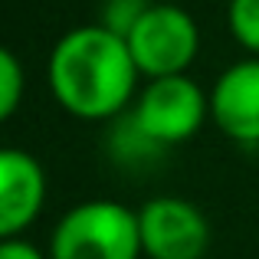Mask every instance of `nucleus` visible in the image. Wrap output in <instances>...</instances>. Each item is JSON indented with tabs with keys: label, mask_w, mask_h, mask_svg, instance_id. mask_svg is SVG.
<instances>
[{
	"label": "nucleus",
	"mask_w": 259,
	"mask_h": 259,
	"mask_svg": "<svg viewBox=\"0 0 259 259\" xmlns=\"http://www.w3.org/2000/svg\"><path fill=\"white\" fill-rule=\"evenodd\" d=\"M138 79L125 36L108 26H79L56 43L50 56V89L76 118H112L128 105Z\"/></svg>",
	"instance_id": "1"
},
{
	"label": "nucleus",
	"mask_w": 259,
	"mask_h": 259,
	"mask_svg": "<svg viewBox=\"0 0 259 259\" xmlns=\"http://www.w3.org/2000/svg\"><path fill=\"white\" fill-rule=\"evenodd\" d=\"M138 213L115 200H89L59 220L50 243V259H138Z\"/></svg>",
	"instance_id": "2"
},
{
	"label": "nucleus",
	"mask_w": 259,
	"mask_h": 259,
	"mask_svg": "<svg viewBox=\"0 0 259 259\" xmlns=\"http://www.w3.org/2000/svg\"><path fill=\"white\" fill-rule=\"evenodd\" d=\"M125 43L132 50L138 72H145L148 79H164L184 76V69L197 56L200 33L187 10L174 4H151L135 20Z\"/></svg>",
	"instance_id": "3"
},
{
	"label": "nucleus",
	"mask_w": 259,
	"mask_h": 259,
	"mask_svg": "<svg viewBox=\"0 0 259 259\" xmlns=\"http://www.w3.org/2000/svg\"><path fill=\"white\" fill-rule=\"evenodd\" d=\"M207 108L210 102L194 79L164 76L151 79V85L141 92L138 105H135V121L158 145H177L200 132Z\"/></svg>",
	"instance_id": "4"
},
{
	"label": "nucleus",
	"mask_w": 259,
	"mask_h": 259,
	"mask_svg": "<svg viewBox=\"0 0 259 259\" xmlns=\"http://www.w3.org/2000/svg\"><path fill=\"white\" fill-rule=\"evenodd\" d=\"M141 253L151 259H203L210 246L207 217L181 197H154L138 213Z\"/></svg>",
	"instance_id": "5"
},
{
	"label": "nucleus",
	"mask_w": 259,
	"mask_h": 259,
	"mask_svg": "<svg viewBox=\"0 0 259 259\" xmlns=\"http://www.w3.org/2000/svg\"><path fill=\"white\" fill-rule=\"evenodd\" d=\"M46 177L36 158L20 148H0V240L20 236L39 217Z\"/></svg>",
	"instance_id": "6"
},
{
	"label": "nucleus",
	"mask_w": 259,
	"mask_h": 259,
	"mask_svg": "<svg viewBox=\"0 0 259 259\" xmlns=\"http://www.w3.org/2000/svg\"><path fill=\"white\" fill-rule=\"evenodd\" d=\"M210 112L223 135L240 145H259V59H243L217 79Z\"/></svg>",
	"instance_id": "7"
},
{
	"label": "nucleus",
	"mask_w": 259,
	"mask_h": 259,
	"mask_svg": "<svg viewBox=\"0 0 259 259\" xmlns=\"http://www.w3.org/2000/svg\"><path fill=\"white\" fill-rule=\"evenodd\" d=\"M20 99H23V66L10 50L0 46V121L17 112Z\"/></svg>",
	"instance_id": "8"
},
{
	"label": "nucleus",
	"mask_w": 259,
	"mask_h": 259,
	"mask_svg": "<svg viewBox=\"0 0 259 259\" xmlns=\"http://www.w3.org/2000/svg\"><path fill=\"white\" fill-rule=\"evenodd\" d=\"M227 17H230V33L249 53H259V0H230Z\"/></svg>",
	"instance_id": "9"
},
{
	"label": "nucleus",
	"mask_w": 259,
	"mask_h": 259,
	"mask_svg": "<svg viewBox=\"0 0 259 259\" xmlns=\"http://www.w3.org/2000/svg\"><path fill=\"white\" fill-rule=\"evenodd\" d=\"M148 7H151V4H145V0H108L105 23H102V26H108V30L118 33V36H128V30L135 26V20H138Z\"/></svg>",
	"instance_id": "10"
},
{
	"label": "nucleus",
	"mask_w": 259,
	"mask_h": 259,
	"mask_svg": "<svg viewBox=\"0 0 259 259\" xmlns=\"http://www.w3.org/2000/svg\"><path fill=\"white\" fill-rule=\"evenodd\" d=\"M0 259H46V256L33 243L13 236V240H0Z\"/></svg>",
	"instance_id": "11"
}]
</instances>
